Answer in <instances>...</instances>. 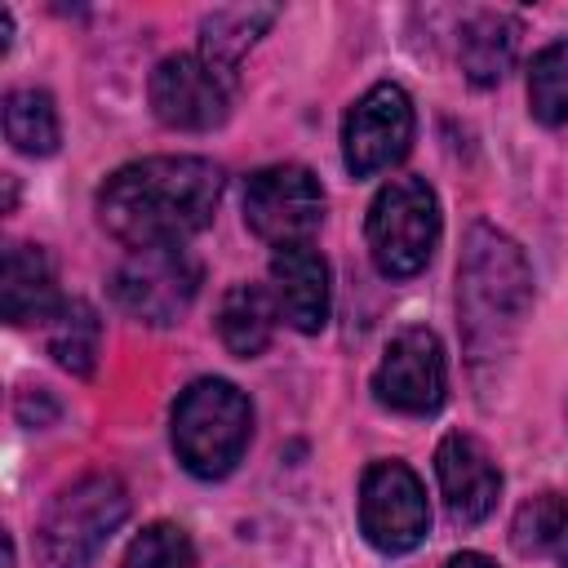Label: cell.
<instances>
[{"label":"cell","instance_id":"7a4b0ae2","mask_svg":"<svg viewBox=\"0 0 568 568\" xmlns=\"http://www.w3.org/2000/svg\"><path fill=\"white\" fill-rule=\"evenodd\" d=\"M528 311H532V271L524 248L506 231L475 222L466 231L457 262V324L470 364L488 368L506 359Z\"/></svg>","mask_w":568,"mask_h":568},{"label":"cell","instance_id":"44dd1931","mask_svg":"<svg viewBox=\"0 0 568 568\" xmlns=\"http://www.w3.org/2000/svg\"><path fill=\"white\" fill-rule=\"evenodd\" d=\"M528 111L537 124H568V40H550L528 67Z\"/></svg>","mask_w":568,"mask_h":568},{"label":"cell","instance_id":"e0dca14e","mask_svg":"<svg viewBox=\"0 0 568 568\" xmlns=\"http://www.w3.org/2000/svg\"><path fill=\"white\" fill-rule=\"evenodd\" d=\"M510 546L524 559H550L555 568H568V501L559 493L528 497L510 519Z\"/></svg>","mask_w":568,"mask_h":568},{"label":"cell","instance_id":"ffe728a7","mask_svg":"<svg viewBox=\"0 0 568 568\" xmlns=\"http://www.w3.org/2000/svg\"><path fill=\"white\" fill-rule=\"evenodd\" d=\"M4 138L22 155H53L62 142L58 106L44 89H13L4 93Z\"/></svg>","mask_w":568,"mask_h":568},{"label":"cell","instance_id":"8992f818","mask_svg":"<svg viewBox=\"0 0 568 568\" xmlns=\"http://www.w3.org/2000/svg\"><path fill=\"white\" fill-rule=\"evenodd\" d=\"M200 293V262L182 244L129 248L111 275V297L124 315L142 324H178Z\"/></svg>","mask_w":568,"mask_h":568},{"label":"cell","instance_id":"4fadbf2b","mask_svg":"<svg viewBox=\"0 0 568 568\" xmlns=\"http://www.w3.org/2000/svg\"><path fill=\"white\" fill-rule=\"evenodd\" d=\"M271 297L284 324H293L297 333H320L328 324V262L311 248V244H293V248H275L271 257Z\"/></svg>","mask_w":568,"mask_h":568},{"label":"cell","instance_id":"5b68a950","mask_svg":"<svg viewBox=\"0 0 568 568\" xmlns=\"http://www.w3.org/2000/svg\"><path fill=\"white\" fill-rule=\"evenodd\" d=\"M368 253L390 280L417 275L439 244V200L422 178H390L368 204Z\"/></svg>","mask_w":568,"mask_h":568},{"label":"cell","instance_id":"cb8c5ba5","mask_svg":"<svg viewBox=\"0 0 568 568\" xmlns=\"http://www.w3.org/2000/svg\"><path fill=\"white\" fill-rule=\"evenodd\" d=\"M4 568H13V541L4 537Z\"/></svg>","mask_w":568,"mask_h":568},{"label":"cell","instance_id":"9c48e42d","mask_svg":"<svg viewBox=\"0 0 568 568\" xmlns=\"http://www.w3.org/2000/svg\"><path fill=\"white\" fill-rule=\"evenodd\" d=\"M359 528L382 555H404L422 546L430 528V506L422 479L404 462H373L359 479Z\"/></svg>","mask_w":568,"mask_h":568},{"label":"cell","instance_id":"3957f363","mask_svg":"<svg viewBox=\"0 0 568 568\" xmlns=\"http://www.w3.org/2000/svg\"><path fill=\"white\" fill-rule=\"evenodd\" d=\"M253 435V408L240 386L222 377L191 382L173 404V453L195 479H222L235 470Z\"/></svg>","mask_w":568,"mask_h":568},{"label":"cell","instance_id":"8fae6325","mask_svg":"<svg viewBox=\"0 0 568 568\" xmlns=\"http://www.w3.org/2000/svg\"><path fill=\"white\" fill-rule=\"evenodd\" d=\"M444 390H448V359L439 337L430 328H399L386 342L382 364L373 373L377 404L422 417L444 404Z\"/></svg>","mask_w":568,"mask_h":568},{"label":"cell","instance_id":"d6986e66","mask_svg":"<svg viewBox=\"0 0 568 568\" xmlns=\"http://www.w3.org/2000/svg\"><path fill=\"white\" fill-rule=\"evenodd\" d=\"M275 22L271 4H235V9H213L200 22V53L226 71H235V62L244 58V49Z\"/></svg>","mask_w":568,"mask_h":568},{"label":"cell","instance_id":"30bf717a","mask_svg":"<svg viewBox=\"0 0 568 568\" xmlns=\"http://www.w3.org/2000/svg\"><path fill=\"white\" fill-rule=\"evenodd\" d=\"M413 98L382 80L373 84L342 120V160L355 178H373L390 164H399L413 146Z\"/></svg>","mask_w":568,"mask_h":568},{"label":"cell","instance_id":"5bb4252c","mask_svg":"<svg viewBox=\"0 0 568 568\" xmlns=\"http://www.w3.org/2000/svg\"><path fill=\"white\" fill-rule=\"evenodd\" d=\"M0 302H4V320H9V324L53 320V311L62 306V297H58L53 262L44 257L40 244H9V248H4Z\"/></svg>","mask_w":568,"mask_h":568},{"label":"cell","instance_id":"ba28073f","mask_svg":"<svg viewBox=\"0 0 568 568\" xmlns=\"http://www.w3.org/2000/svg\"><path fill=\"white\" fill-rule=\"evenodd\" d=\"M235 71L209 62L204 53H169L151 71V111L164 129L209 133L231 115Z\"/></svg>","mask_w":568,"mask_h":568},{"label":"cell","instance_id":"9a60e30c","mask_svg":"<svg viewBox=\"0 0 568 568\" xmlns=\"http://www.w3.org/2000/svg\"><path fill=\"white\" fill-rule=\"evenodd\" d=\"M275 297L262 284H231L217 302V337L235 359H257L275 333Z\"/></svg>","mask_w":568,"mask_h":568},{"label":"cell","instance_id":"7402d4cb","mask_svg":"<svg viewBox=\"0 0 568 568\" xmlns=\"http://www.w3.org/2000/svg\"><path fill=\"white\" fill-rule=\"evenodd\" d=\"M124 568H195V546L178 524H146L129 550H124Z\"/></svg>","mask_w":568,"mask_h":568},{"label":"cell","instance_id":"603a6c76","mask_svg":"<svg viewBox=\"0 0 568 568\" xmlns=\"http://www.w3.org/2000/svg\"><path fill=\"white\" fill-rule=\"evenodd\" d=\"M444 568H497L488 555H479V550H462V555H453Z\"/></svg>","mask_w":568,"mask_h":568},{"label":"cell","instance_id":"6da1fadb","mask_svg":"<svg viewBox=\"0 0 568 568\" xmlns=\"http://www.w3.org/2000/svg\"><path fill=\"white\" fill-rule=\"evenodd\" d=\"M222 200V169L204 155H151L115 169L98 191V222L129 248L186 244Z\"/></svg>","mask_w":568,"mask_h":568},{"label":"cell","instance_id":"52a82bcc","mask_svg":"<svg viewBox=\"0 0 568 568\" xmlns=\"http://www.w3.org/2000/svg\"><path fill=\"white\" fill-rule=\"evenodd\" d=\"M244 222L271 248L311 244L324 222V186L306 164H266L244 182Z\"/></svg>","mask_w":568,"mask_h":568},{"label":"cell","instance_id":"2e32d148","mask_svg":"<svg viewBox=\"0 0 568 568\" xmlns=\"http://www.w3.org/2000/svg\"><path fill=\"white\" fill-rule=\"evenodd\" d=\"M515 49H519V22L510 13H497V9H484V13H470L466 27H462V71L470 84L479 89H493L510 62H515Z\"/></svg>","mask_w":568,"mask_h":568},{"label":"cell","instance_id":"ac0fdd59","mask_svg":"<svg viewBox=\"0 0 568 568\" xmlns=\"http://www.w3.org/2000/svg\"><path fill=\"white\" fill-rule=\"evenodd\" d=\"M98 351H102V320H98V311L89 302H80V297H62V306L49 320V355L67 373L89 377L93 364H98Z\"/></svg>","mask_w":568,"mask_h":568},{"label":"cell","instance_id":"277c9868","mask_svg":"<svg viewBox=\"0 0 568 568\" xmlns=\"http://www.w3.org/2000/svg\"><path fill=\"white\" fill-rule=\"evenodd\" d=\"M124 515H129V493L115 475H102V470L80 475L49 501L40 519L44 568H89L106 550Z\"/></svg>","mask_w":568,"mask_h":568},{"label":"cell","instance_id":"7c38bea8","mask_svg":"<svg viewBox=\"0 0 568 568\" xmlns=\"http://www.w3.org/2000/svg\"><path fill=\"white\" fill-rule=\"evenodd\" d=\"M435 475H439V493L453 524H479L493 515L501 497V470L475 435H462V430L444 435L435 448Z\"/></svg>","mask_w":568,"mask_h":568}]
</instances>
